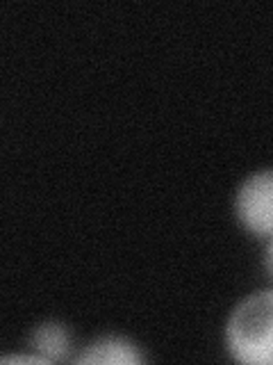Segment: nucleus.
Wrapping results in <instances>:
<instances>
[{"label":"nucleus","instance_id":"nucleus-6","mask_svg":"<svg viewBox=\"0 0 273 365\" xmlns=\"http://www.w3.org/2000/svg\"><path fill=\"white\" fill-rule=\"evenodd\" d=\"M264 267H267V274H269L271 281H273V235L269 237L267 249H264Z\"/></svg>","mask_w":273,"mask_h":365},{"label":"nucleus","instance_id":"nucleus-2","mask_svg":"<svg viewBox=\"0 0 273 365\" xmlns=\"http://www.w3.org/2000/svg\"><path fill=\"white\" fill-rule=\"evenodd\" d=\"M235 215L248 233L273 235V169L250 174L237 190Z\"/></svg>","mask_w":273,"mask_h":365},{"label":"nucleus","instance_id":"nucleus-3","mask_svg":"<svg viewBox=\"0 0 273 365\" xmlns=\"http://www.w3.org/2000/svg\"><path fill=\"white\" fill-rule=\"evenodd\" d=\"M141 361L144 354L139 351V347L123 336H100L91 340L80 356H75V363L85 365H136Z\"/></svg>","mask_w":273,"mask_h":365},{"label":"nucleus","instance_id":"nucleus-4","mask_svg":"<svg viewBox=\"0 0 273 365\" xmlns=\"http://www.w3.org/2000/svg\"><path fill=\"white\" fill-rule=\"evenodd\" d=\"M28 345L34 354L46 363H60V361H68L71 356V336L64 324L60 322H41L32 329Z\"/></svg>","mask_w":273,"mask_h":365},{"label":"nucleus","instance_id":"nucleus-5","mask_svg":"<svg viewBox=\"0 0 273 365\" xmlns=\"http://www.w3.org/2000/svg\"><path fill=\"white\" fill-rule=\"evenodd\" d=\"M3 363H46L39 354H7L3 356Z\"/></svg>","mask_w":273,"mask_h":365},{"label":"nucleus","instance_id":"nucleus-1","mask_svg":"<svg viewBox=\"0 0 273 365\" xmlns=\"http://www.w3.org/2000/svg\"><path fill=\"white\" fill-rule=\"evenodd\" d=\"M225 349L237 363L273 365V288L235 306L225 324Z\"/></svg>","mask_w":273,"mask_h":365}]
</instances>
